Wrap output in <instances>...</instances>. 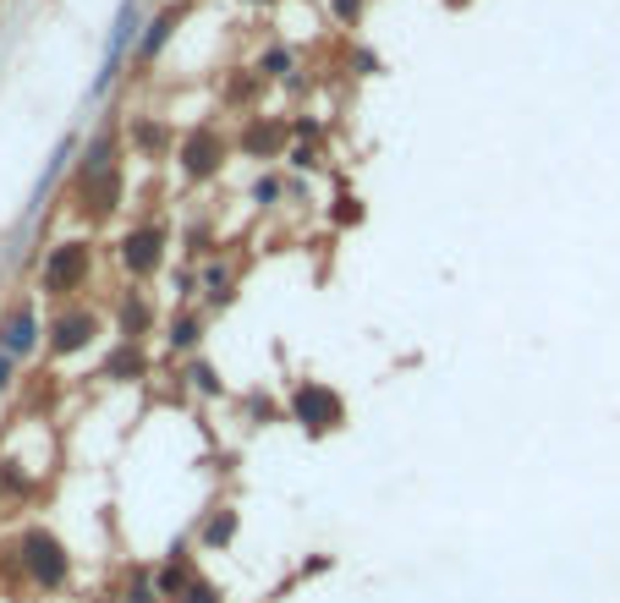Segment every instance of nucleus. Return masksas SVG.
I'll use <instances>...</instances> for the list:
<instances>
[{
  "label": "nucleus",
  "mask_w": 620,
  "mask_h": 603,
  "mask_svg": "<svg viewBox=\"0 0 620 603\" xmlns=\"http://www.w3.org/2000/svg\"><path fill=\"white\" fill-rule=\"evenodd\" d=\"M88 281H94V242L88 236H66L44 253L39 292L50 302H72L77 292H88Z\"/></svg>",
  "instance_id": "nucleus-1"
},
{
  "label": "nucleus",
  "mask_w": 620,
  "mask_h": 603,
  "mask_svg": "<svg viewBox=\"0 0 620 603\" xmlns=\"http://www.w3.org/2000/svg\"><path fill=\"white\" fill-rule=\"evenodd\" d=\"M159 324L155 302H149V292H138V286H127L122 297H116V335L122 340H149Z\"/></svg>",
  "instance_id": "nucleus-14"
},
{
  "label": "nucleus",
  "mask_w": 620,
  "mask_h": 603,
  "mask_svg": "<svg viewBox=\"0 0 620 603\" xmlns=\"http://www.w3.org/2000/svg\"><path fill=\"white\" fill-rule=\"evenodd\" d=\"M122 203H127V170H122V165L72 170V209H77V220L105 225V220L122 214Z\"/></svg>",
  "instance_id": "nucleus-4"
},
{
  "label": "nucleus",
  "mask_w": 620,
  "mask_h": 603,
  "mask_svg": "<svg viewBox=\"0 0 620 603\" xmlns=\"http://www.w3.org/2000/svg\"><path fill=\"white\" fill-rule=\"evenodd\" d=\"M248 198H253L259 209H275V203L286 198V181H281V176H259V181L248 187Z\"/></svg>",
  "instance_id": "nucleus-26"
},
{
  "label": "nucleus",
  "mask_w": 620,
  "mask_h": 603,
  "mask_svg": "<svg viewBox=\"0 0 620 603\" xmlns=\"http://www.w3.org/2000/svg\"><path fill=\"white\" fill-rule=\"evenodd\" d=\"M17 560H22V582L39 588V593H61L72 582V554L50 527H28L17 538Z\"/></svg>",
  "instance_id": "nucleus-2"
},
{
  "label": "nucleus",
  "mask_w": 620,
  "mask_h": 603,
  "mask_svg": "<svg viewBox=\"0 0 620 603\" xmlns=\"http://www.w3.org/2000/svg\"><path fill=\"white\" fill-rule=\"evenodd\" d=\"M181 603H225V593H220V588H214L209 576H198V582H192V588L181 593Z\"/></svg>",
  "instance_id": "nucleus-31"
},
{
  "label": "nucleus",
  "mask_w": 620,
  "mask_h": 603,
  "mask_svg": "<svg viewBox=\"0 0 620 603\" xmlns=\"http://www.w3.org/2000/svg\"><path fill=\"white\" fill-rule=\"evenodd\" d=\"M149 373H155V357L144 340H116L99 362V379H111V384H144Z\"/></svg>",
  "instance_id": "nucleus-12"
},
{
  "label": "nucleus",
  "mask_w": 620,
  "mask_h": 603,
  "mask_svg": "<svg viewBox=\"0 0 620 603\" xmlns=\"http://www.w3.org/2000/svg\"><path fill=\"white\" fill-rule=\"evenodd\" d=\"M362 11H368V0H329L335 28H357V22H362Z\"/></svg>",
  "instance_id": "nucleus-28"
},
{
  "label": "nucleus",
  "mask_w": 620,
  "mask_h": 603,
  "mask_svg": "<svg viewBox=\"0 0 620 603\" xmlns=\"http://www.w3.org/2000/svg\"><path fill=\"white\" fill-rule=\"evenodd\" d=\"M39 340H44V329H39V307H33V297H17L6 313H0V351L17 357V362H28V357L39 351Z\"/></svg>",
  "instance_id": "nucleus-9"
},
{
  "label": "nucleus",
  "mask_w": 620,
  "mask_h": 603,
  "mask_svg": "<svg viewBox=\"0 0 620 603\" xmlns=\"http://www.w3.org/2000/svg\"><path fill=\"white\" fill-rule=\"evenodd\" d=\"M231 154H237V144H231L214 121H192V127L181 133V144H176V170H181V181L209 187V181H220V170H225Z\"/></svg>",
  "instance_id": "nucleus-3"
},
{
  "label": "nucleus",
  "mask_w": 620,
  "mask_h": 603,
  "mask_svg": "<svg viewBox=\"0 0 620 603\" xmlns=\"http://www.w3.org/2000/svg\"><path fill=\"white\" fill-rule=\"evenodd\" d=\"M116 599H122V603H165V599H159V588H155V571H149V565H133Z\"/></svg>",
  "instance_id": "nucleus-22"
},
{
  "label": "nucleus",
  "mask_w": 620,
  "mask_h": 603,
  "mask_svg": "<svg viewBox=\"0 0 620 603\" xmlns=\"http://www.w3.org/2000/svg\"><path fill=\"white\" fill-rule=\"evenodd\" d=\"M99 329H105V318L88 302H61L55 318L44 324V351L50 357H83L99 340Z\"/></svg>",
  "instance_id": "nucleus-6"
},
{
  "label": "nucleus",
  "mask_w": 620,
  "mask_h": 603,
  "mask_svg": "<svg viewBox=\"0 0 620 603\" xmlns=\"http://www.w3.org/2000/svg\"><path fill=\"white\" fill-rule=\"evenodd\" d=\"M292 144H324V121L318 116H292Z\"/></svg>",
  "instance_id": "nucleus-30"
},
{
  "label": "nucleus",
  "mask_w": 620,
  "mask_h": 603,
  "mask_svg": "<svg viewBox=\"0 0 620 603\" xmlns=\"http://www.w3.org/2000/svg\"><path fill=\"white\" fill-rule=\"evenodd\" d=\"M33 488H39V483L22 472V461H11V455H6V461H0V499L22 505V499H33Z\"/></svg>",
  "instance_id": "nucleus-21"
},
{
  "label": "nucleus",
  "mask_w": 620,
  "mask_h": 603,
  "mask_svg": "<svg viewBox=\"0 0 620 603\" xmlns=\"http://www.w3.org/2000/svg\"><path fill=\"white\" fill-rule=\"evenodd\" d=\"M192 549H198L192 538H176V543L165 549V560H159V571H155V588L165 603H181V593L198 582V554H192Z\"/></svg>",
  "instance_id": "nucleus-11"
},
{
  "label": "nucleus",
  "mask_w": 620,
  "mask_h": 603,
  "mask_svg": "<svg viewBox=\"0 0 620 603\" xmlns=\"http://www.w3.org/2000/svg\"><path fill=\"white\" fill-rule=\"evenodd\" d=\"M351 66H357V77H374V72H379V55H368V50H351Z\"/></svg>",
  "instance_id": "nucleus-32"
},
{
  "label": "nucleus",
  "mask_w": 620,
  "mask_h": 603,
  "mask_svg": "<svg viewBox=\"0 0 620 603\" xmlns=\"http://www.w3.org/2000/svg\"><path fill=\"white\" fill-rule=\"evenodd\" d=\"M203 292V281H198V269H176V281H170V297L176 307H192V297Z\"/></svg>",
  "instance_id": "nucleus-27"
},
{
  "label": "nucleus",
  "mask_w": 620,
  "mask_h": 603,
  "mask_svg": "<svg viewBox=\"0 0 620 603\" xmlns=\"http://www.w3.org/2000/svg\"><path fill=\"white\" fill-rule=\"evenodd\" d=\"M11 379H17V357L0 351V390H11Z\"/></svg>",
  "instance_id": "nucleus-33"
},
{
  "label": "nucleus",
  "mask_w": 620,
  "mask_h": 603,
  "mask_svg": "<svg viewBox=\"0 0 620 603\" xmlns=\"http://www.w3.org/2000/svg\"><path fill=\"white\" fill-rule=\"evenodd\" d=\"M122 138L133 144V154L138 159H170L176 154V127L165 121V116H155V110H138V116H127V127H122Z\"/></svg>",
  "instance_id": "nucleus-10"
},
{
  "label": "nucleus",
  "mask_w": 620,
  "mask_h": 603,
  "mask_svg": "<svg viewBox=\"0 0 620 603\" xmlns=\"http://www.w3.org/2000/svg\"><path fill=\"white\" fill-rule=\"evenodd\" d=\"M203 329H209V313L203 307H176L165 318V351L170 357H198L203 351Z\"/></svg>",
  "instance_id": "nucleus-13"
},
{
  "label": "nucleus",
  "mask_w": 620,
  "mask_h": 603,
  "mask_svg": "<svg viewBox=\"0 0 620 603\" xmlns=\"http://www.w3.org/2000/svg\"><path fill=\"white\" fill-rule=\"evenodd\" d=\"M237 154L242 159H286L292 149V116H264V110H253V116H242V127H237Z\"/></svg>",
  "instance_id": "nucleus-8"
},
{
  "label": "nucleus",
  "mask_w": 620,
  "mask_h": 603,
  "mask_svg": "<svg viewBox=\"0 0 620 603\" xmlns=\"http://www.w3.org/2000/svg\"><path fill=\"white\" fill-rule=\"evenodd\" d=\"M165 253H170V225H165V220H138V225L122 231V242H116V258H122V269L133 275V286L165 269Z\"/></svg>",
  "instance_id": "nucleus-7"
},
{
  "label": "nucleus",
  "mask_w": 620,
  "mask_h": 603,
  "mask_svg": "<svg viewBox=\"0 0 620 603\" xmlns=\"http://www.w3.org/2000/svg\"><path fill=\"white\" fill-rule=\"evenodd\" d=\"M264 94H270V83H264L253 66H231L225 83H220V105L237 110V116H253V110L264 105Z\"/></svg>",
  "instance_id": "nucleus-15"
},
{
  "label": "nucleus",
  "mask_w": 620,
  "mask_h": 603,
  "mask_svg": "<svg viewBox=\"0 0 620 603\" xmlns=\"http://www.w3.org/2000/svg\"><path fill=\"white\" fill-rule=\"evenodd\" d=\"M94 603H122V599H116V593H99V599H94Z\"/></svg>",
  "instance_id": "nucleus-34"
},
{
  "label": "nucleus",
  "mask_w": 620,
  "mask_h": 603,
  "mask_svg": "<svg viewBox=\"0 0 620 603\" xmlns=\"http://www.w3.org/2000/svg\"><path fill=\"white\" fill-rule=\"evenodd\" d=\"M237 532H242V510L237 505H209L203 521H198V532H192V543L209 549V554H220V549H231Z\"/></svg>",
  "instance_id": "nucleus-16"
},
{
  "label": "nucleus",
  "mask_w": 620,
  "mask_h": 603,
  "mask_svg": "<svg viewBox=\"0 0 620 603\" xmlns=\"http://www.w3.org/2000/svg\"><path fill=\"white\" fill-rule=\"evenodd\" d=\"M187 390L192 395H203V401H214V395H225V379H220V368L214 362H203V357H187Z\"/></svg>",
  "instance_id": "nucleus-20"
},
{
  "label": "nucleus",
  "mask_w": 620,
  "mask_h": 603,
  "mask_svg": "<svg viewBox=\"0 0 620 603\" xmlns=\"http://www.w3.org/2000/svg\"><path fill=\"white\" fill-rule=\"evenodd\" d=\"M362 214H368V209H362V198H357L351 187H335V198H329V220L346 231V225H362Z\"/></svg>",
  "instance_id": "nucleus-24"
},
{
  "label": "nucleus",
  "mask_w": 620,
  "mask_h": 603,
  "mask_svg": "<svg viewBox=\"0 0 620 603\" xmlns=\"http://www.w3.org/2000/svg\"><path fill=\"white\" fill-rule=\"evenodd\" d=\"M198 281H203V313H220V307H231V302H237L242 269H237L231 258H209V264L198 269Z\"/></svg>",
  "instance_id": "nucleus-17"
},
{
  "label": "nucleus",
  "mask_w": 620,
  "mask_h": 603,
  "mask_svg": "<svg viewBox=\"0 0 620 603\" xmlns=\"http://www.w3.org/2000/svg\"><path fill=\"white\" fill-rule=\"evenodd\" d=\"M248 6H281V0H248Z\"/></svg>",
  "instance_id": "nucleus-35"
},
{
  "label": "nucleus",
  "mask_w": 620,
  "mask_h": 603,
  "mask_svg": "<svg viewBox=\"0 0 620 603\" xmlns=\"http://www.w3.org/2000/svg\"><path fill=\"white\" fill-rule=\"evenodd\" d=\"M253 72H259L264 83H292V77H297V50L275 39V44H264V50H259Z\"/></svg>",
  "instance_id": "nucleus-19"
},
{
  "label": "nucleus",
  "mask_w": 620,
  "mask_h": 603,
  "mask_svg": "<svg viewBox=\"0 0 620 603\" xmlns=\"http://www.w3.org/2000/svg\"><path fill=\"white\" fill-rule=\"evenodd\" d=\"M292 423L308 434V440H329L340 423H346V395L324 379H297L292 384V401H286Z\"/></svg>",
  "instance_id": "nucleus-5"
},
{
  "label": "nucleus",
  "mask_w": 620,
  "mask_h": 603,
  "mask_svg": "<svg viewBox=\"0 0 620 603\" xmlns=\"http://www.w3.org/2000/svg\"><path fill=\"white\" fill-rule=\"evenodd\" d=\"M318 159H324V144H292L286 149V165L292 170H318Z\"/></svg>",
  "instance_id": "nucleus-29"
},
{
  "label": "nucleus",
  "mask_w": 620,
  "mask_h": 603,
  "mask_svg": "<svg viewBox=\"0 0 620 603\" xmlns=\"http://www.w3.org/2000/svg\"><path fill=\"white\" fill-rule=\"evenodd\" d=\"M242 412H248V423H253V429H270V423H292V412H286L281 401L259 395V390H253V395L242 401Z\"/></svg>",
  "instance_id": "nucleus-23"
},
{
  "label": "nucleus",
  "mask_w": 620,
  "mask_h": 603,
  "mask_svg": "<svg viewBox=\"0 0 620 603\" xmlns=\"http://www.w3.org/2000/svg\"><path fill=\"white\" fill-rule=\"evenodd\" d=\"M187 253H192V258L220 253V242H214V225H209V220H192V225H187Z\"/></svg>",
  "instance_id": "nucleus-25"
},
{
  "label": "nucleus",
  "mask_w": 620,
  "mask_h": 603,
  "mask_svg": "<svg viewBox=\"0 0 620 603\" xmlns=\"http://www.w3.org/2000/svg\"><path fill=\"white\" fill-rule=\"evenodd\" d=\"M181 17H187V6H165V11H155V17L144 22V39H138V66H155L159 55H165V44L176 39Z\"/></svg>",
  "instance_id": "nucleus-18"
}]
</instances>
